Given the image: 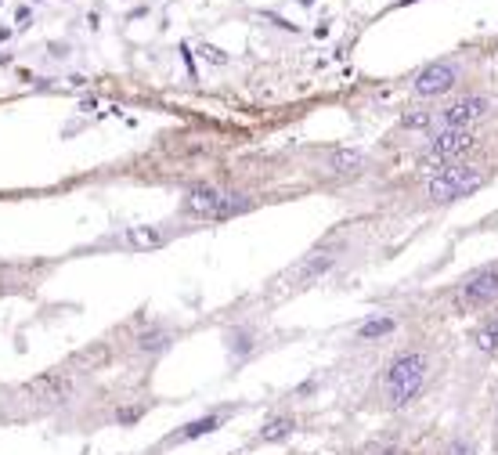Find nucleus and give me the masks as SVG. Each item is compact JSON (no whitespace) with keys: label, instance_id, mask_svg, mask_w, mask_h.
Returning a JSON list of instances; mask_svg holds the SVG:
<instances>
[{"label":"nucleus","instance_id":"obj_1","mask_svg":"<svg viewBox=\"0 0 498 455\" xmlns=\"http://www.w3.org/2000/svg\"><path fill=\"white\" fill-rule=\"evenodd\" d=\"M426 372H430V361H426V355H419V350H405L401 358H393L390 368H386V380H383L386 405L390 408H405L423 390Z\"/></svg>","mask_w":498,"mask_h":455},{"label":"nucleus","instance_id":"obj_2","mask_svg":"<svg viewBox=\"0 0 498 455\" xmlns=\"http://www.w3.org/2000/svg\"><path fill=\"white\" fill-rule=\"evenodd\" d=\"M249 195L242 192H224V188H213V184H192L184 192V210L192 217H210V221H224V217H235V214H246L249 210Z\"/></svg>","mask_w":498,"mask_h":455},{"label":"nucleus","instance_id":"obj_3","mask_svg":"<svg viewBox=\"0 0 498 455\" xmlns=\"http://www.w3.org/2000/svg\"><path fill=\"white\" fill-rule=\"evenodd\" d=\"M484 184V174L476 167H462V163H455V167H444L430 177L426 184V195L433 202H451V199H462L469 195L473 188H481Z\"/></svg>","mask_w":498,"mask_h":455},{"label":"nucleus","instance_id":"obj_4","mask_svg":"<svg viewBox=\"0 0 498 455\" xmlns=\"http://www.w3.org/2000/svg\"><path fill=\"white\" fill-rule=\"evenodd\" d=\"M473 144H476V134H473V130H462V127H441L437 134L426 141L423 159L430 163L433 170H444L448 163L462 159V156L473 149Z\"/></svg>","mask_w":498,"mask_h":455},{"label":"nucleus","instance_id":"obj_5","mask_svg":"<svg viewBox=\"0 0 498 455\" xmlns=\"http://www.w3.org/2000/svg\"><path fill=\"white\" fill-rule=\"evenodd\" d=\"M495 300H498V271L495 267L466 278L455 289V307H459V311H481V307H491Z\"/></svg>","mask_w":498,"mask_h":455},{"label":"nucleus","instance_id":"obj_6","mask_svg":"<svg viewBox=\"0 0 498 455\" xmlns=\"http://www.w3.org/2000/svg\"><path fill=\"white\" fill-rule=\"evenodd\" d=\"M26 398H33L36 412H51L58 405H66L73 398V380L61 376V372H51V376H40L26 387Z\"/></svg>","mask_w":498,"mask_h":455},{"label":"nucleus","instance_id":"obj_7","mask_svg":"<svg viewBox=\"0 0 498 455\" xmlns=\"http://www.w3.org/2000/svg\"><path fill=\"white\" fill-rule=\"evenodd\" d=\"M488 98L481 94H469V98H459L441 112V127H462V130H473V123H481L488 116Z\"/></svg>","mask_w":498,"mask_h":455},{"label":"nucleus","instance_id":"obj_8","mask_svg":"<svg viewBox=\"0 0 498 455\" xmlns=\"http://www.w3.org/2000/svg\"><path fill=\"white\" fill-rule=\"evenodd\" d=\"M455 76H459V69L448 66V61H433V66H426L419 76H415V94H423V98H433V94H444L451 91L455 84Z\"/></svg>","mask_w":498,"mask_h":455},{"label":"nucleus","instance_id":"obj_9","mask_svg":"<svg viewBox=\"0 0 498 455\" xmlns=\"http://www.w3.org/2000/svg\"><path fill=\"white\" fill-rule=\"evenodd\" d=\"M123 242L134 246V250H159V246L170 242V235L159 232L156 224H134V228H127V232H123Z\"/></svg>","mask_w":498,"mask_h":455},{"label":"nucleus","instance_id":"obj_10","mask_svg":"<svg viewBox=\"0 0 498 455\" xmlns=\"http://www.w3.org/2000/svg\"><path fill=\"white\" fill-rule=\"evenodd\" d=\"M361 167H365V156L358 149H340V152L329 156V170L336 177H350V174H358Z\"/></svg>","mask_w":498,"mask_h":455},{"label":"nucleus","instance_id":"obj_11","mask_svg":"<svg viewBox=\"0 0 498 455\" xmlns=\"http://www.w3.org/2000/svg\"><path fill=\"white\" fill-rule=\"evenodd\" d=\"M393 329H398V322H393L390 315H379V318H368V322L358 329V336H361V340H379V336H390Z\"/></svg>","mask_w":498,"mask_h":455},{"label":"nucleus","instance_id":"obj_12","mask_svg":"<svg viewBox=\"0 0 498 455\" xmlns=\"http://www.w3.org/2000/svg\"><path fill=\"white\" fill-rule=\"evenodd\" d=\"M332 264H336V257H332V253H318V257H310V260L300 267V282H315V278H322Z\"/></svg>","mask_w":498,"mask_h":455},{"label":"nucleus","instance_id":"obj_13","mask_svg":"<svg viewBox=\"0 0 498 455\" xmlns=\"http://www.w3.org/2000/svg\"><path fill=\"white\" fill-rule=\"evenodd\" d=\"M476 347H481V350H498V311L476 329Z\"/></svg>","mask_w":498,"mask_h":455},{"label":"nucleus","instance_id":"obj_14","mask_svg":"<svg viewBox=\"0 0 498 455\" xmlns=\"http://www.w3.org/2000/svg\"><path fill=\"white\" fill-rule=\"evenodd\" d=\"M289 433H293V419H271L260 430V438L264 441H278V438H289Z\"/></svg>","mask_w":498,"mask_h":455},{"label":"nucleus","instance_id":"obj_15","mask_svg":"<svg viewBox=\"0 0 498 455\" xmlns=\"http://www.w3.org/2000/svg\"><path fill=\"white\" fill-rule=\"evenodd\" d=\"M210 430H217V416H210V419H199V423H188L177 438L181 441H188V438H202V433H210Z\"/></svg>","mask_w":498,"mask_h":455},{"label":"nucleus","instance_id":"obj_16","mask_svg":"<svg viewBox=\"0 0 498 455\" xmlns=\"http://www.w3.org/2000/svg\"><path fill=\"white\" fill-rule=\"evenodd\" d=\"M401 123H405V127H430V112H426V109H415V112H408Z\"/></svg>","mask_w":498,"mask_h":455},{"label":"nucleus","instance_id":"obj_17","mask_svg":"<svg viewBox=\"0 0 498 455\" xmlns=\"http://www.w3.org/2000/svg\"><path fill=\"white\" fill-rule=\"evenodd\" d=\"M448 455H473V448H469L466 441H451V448H448Z\"/></svg>","mask_w":498,"mask_h":455},{"label":"nucleus","instance_id":"obj_18","mask_svg":"<svg viewBox=\"0 0 498 455\" xmlns=\"http://www.w3.org/2000/svg\"><path fill=\"white\" fill-rule=\"evenodd\" d=\"M159 343H166V336H156V333H152V336L141 340V350H152V347H159Z\"/></svg>","mask_w":498,"mask_h":455}]
</instances>
